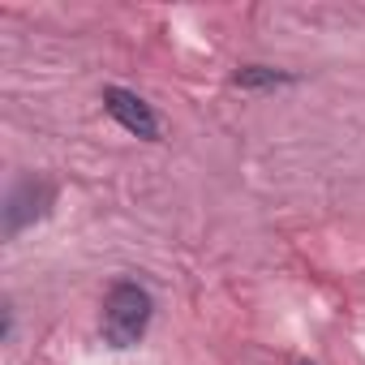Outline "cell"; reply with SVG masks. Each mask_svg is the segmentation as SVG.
Returning a JSON list of instances; mask_svg holds the SVG:
<instances>
[{"instance_id": "1", "label": "cell", "mask_w": 365, "mask_h": 365, "mask_svg": "<svg viewBox=\"0 0 365 365\" xmlns=\"http://www.w3.org/2000/svg\"><path fill=\"white\" fill-rule=\"evenodd\" d=\"M150 322V297L138 284H116L103 301V339L112 348H133Z\"/></svg>"}, {"instance_id": "2", "label": "cell", "mask_w": 365, "mask_h": 365, "mask_svg": "<svg viewBox=\"0 0 365 365\" xmlns=\"http://www.w3.org/2000/svg\"><path fill=\"white\" fill-rule=\"evenodd\" d=\"M103 103H108V112H112L129 133H138V138H159V120H155V112H150L138 95H129V91H120V86H108V91H103Z\"/></svg>"}, {"instance_id": "3", "label": "cell", "mask_w": 365, "mask_h": 365, "mask_svg": "<svg viewBox=\"0 0 365 365\" xmlns=\"http://www.w3.org/2000/svg\"><path fill=\"white\" fill-rule=\"evenodd\" d=\"M275 82H288L284 73H271V69H245L237 78V86H275Z\"/></svg>"}]
</instances>
